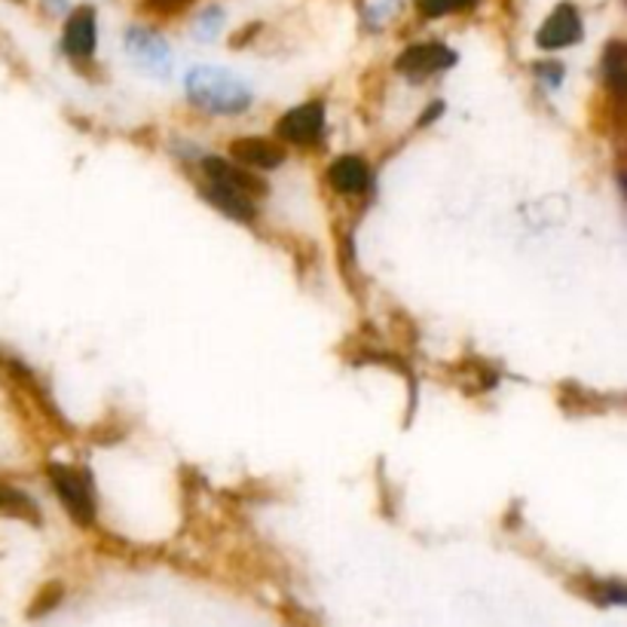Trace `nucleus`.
Segmentation results:
<instances>
[{
    "instance_id": "obj_1",
    "label": "nucleus",
    "mask_w": 627,
    "mask_h": 627,
    "mask_svg": "<svg viewBox=\"0 0 627 627\" xmlns=\"http://www.w3.org/2000/svg\"><path fill=\"white\" fill-rule=\"evenodd\" d=\"M187 95L212 114H239L251 104V90L224 68H193L187 74Z\"/></svg>"
},
{
    "instance_id": "obj_2",
    "label": "nucleus",
    "mask_w": 627,
    "mask_h": 627,
    "mask_svg": "<svg viewBox=\"0 0 627 627\" xmlns=\"http://www.w3.org/2000/svg\"><path fill=\"white\" fill-rule=\"evenodd\" d=\"M50 481L64 502L68 514L78 521L80 526H90L95 521V502H92V490L86 474L64 469V465H50Z\"/></svg>"
},
{
    "instance_id": "obj_3",
    "label": "nucleus",
    "mask_w": 627,
    "mask_h": 627,
    "mask_svg": "<svg viewBox=\"0 0 627 627\" xmlns=\"http://www.w3.org/2000/svg\"><path fill=\"white\" fill-rule=\"evenodd\" d=\"M453 62H456V52H450L444 43H417V47H408L398 55L395 68L404 78L425 80L448 71Z\"/></svg>"
},
{
    "instance_id": "obj_4",
    "label": "nucleus",
    "mask_w": 627,
    "mask_h": 627,
    "mask_svg": "<svg viewBox=\"0 0 627 627\" xmlns=\"http://www.w3.org/2000/svg\"><path fill=\"white\" fill-rule=\"evenodd\" d=\"M578 38H582V16L576 13L573 3H561L545 19V25L538 28L536 43L542 50H564V47H573Z\"/></svg>"
},
{
    "instance_id": "obj_5",
    "label": "nucleus",
    "mask_w": 627,
    "mask_h": 627,
    "mask_svg": "<svg viewBox=\"0 0 627 627\" xmlns=\"http://www.w3.org/2000/svg\"><path fill=\"white\" fill-rule=\"evenodd\" d=\"M321 129H325V107L319 102H309L295 107V111H288L279 120L276 132H279L282 142L312 144L321 135Z\"/></svg>"
},
{
    "instance_id": "obj_6",
    "label": "nucleus",
    "mask_w": 627,
    "mask_h": 627,
    "mask_svg": "<svg viewBox=\"0 0 627 627\" xmlns=\"http://www.w3.org/2000/svg\"><path fill=\"white\" fill-rule=\"evenodd\" d=\"M129 52H132V59L142 64L144 71L168 74V64H172L168 47L156 38V34H151V31L132 28V31H129Z\"/></svg>"
},
{
    "instance_id": "obj_7",
    "label": "nucleus",
    "mask_w": 627,
    "mask_h": 627,
    "mask_svg": "<svg viewBox=\"0 0 627 627\" xmlns=\"http://www.w3.org/2000/svg\"><path fill=\"white\" fill-rule=\"evenodd\" d=\"M230 156L248 168H276L282 166V147L267 138H236L230 144Z\"/></svg>"
},
{
    "instance_id": "obj_8",
    "label": "nucleus",
    "mask_w": 627,
    "mask_h": 627,
    "mask_svg": "<svg viewBox=\"0 0 627 627\" xmlns=\"http://www.w3.org/2000/svg\"><path fill=\"white\" fill-rule=\"evenodd\" d=\"M199 191H203L205 199L215 205V208H220L227 218H233V220L255 218V205H251V199H248L245 193L233 191V187H227V184H220V181H212V178H208V184H203Z\"/></svg>"
},
{
    "instance_id": "obj_9",
    "label": "nucleus",
    "mask_w": 627,
    "mask_h": 627,
    "mask_svg": "<svg viewBox=\"0 0 627 627\" xmlns=\"http://www.w3.org/2000/svg\"><path fill=\"white\" fill-rule=\"evenodd\" d=\"M64 50L74 59H86L95 52V13L90 7H80L78 13L68 19L64 28Z\"/></svg>"
},
{
    "instance_id": "obj_10",
    "label": "nucleus",
    "mask_w": 627,
    "mask_h": 627,
    "mask_svg": "<svg viewBox=\"0 0 627 627\" xmlns=\"http://www.w3.org/2000/svg\"><path fill=\"white\" fill-rule=\"evenodd\" d=\"M328 181H331L333 191L361 193L371 184V168H368V163L361 156H340V160L331 163Z\"/></svg>"
},
{
    "instance_id": "obj_11",
    "label": "nucleus",
    "mask_w": 627,
    "mask_h": 627,
    "mask_svg": "<svg viewBox=\"0 0 627 627\" xmlns=\"http://www.w3.org/2000/svg\"><path fill=\"white\" fill-rule=\"evenodd\" d=\"M205 175L212 181H220V184H227L233 191L245 193V196H251V193H264V181L251 175V172H245L243 166H233V163H224V160H205Z\"/></svg>"
},
{
    "instance_id": "obj_12",
    "label": "nucleus",
    "mask_w": 627,
    "mask_h": 627,
    "mask_svg": "<svg viewBox=\"0 0 627 627\" xmlns=\"http://www.w3.org/2000/svg\"><path fill=\"white\" fill-rule=\"evenodd\" d=\"M0 514H3V517H19V521H28V524H40V514L38 508H34V502L28 500L22 490L7 484H0Z\"/></svg>"
},
{
    "instance_id": "obj_13",
    "label": "nucleus",
    "mask_w": 627,
    "mask_h": 627,
    "mask_svg": "<svg viewBox=\"0 0 627 627\" xmlns=\"http://www.w3.org/2000/svg\"><path fill=\"white\" fill-rule=\"evenodd\" d=\"M603 71L613 83V90L621 92V86H625V47L621 43H613L609 52L603 55Z\"/></svg>"
},
{
    "instance_id": "obj_14",
    "label": "nucleus",
    "mask_w": 627,
    "mask_h": 627,
    "mask_svg": "<svg viewBox=\"0 0 627 627\" xmlns=\"http://www.w3.org/2000/svg\"><path fill=\"white\" fill-rule=\"evenodd\" d=\"M474 0H417V7H420V13L423 16H448V13H456V10H465V7H472Z\"/></svg>"
},
{
    "instance_id": "obj_15",
    "label": "nucleus",
    "mask_w": 627,
    "mask_h": 627,
    "mask_svg": "<svg viewBox=\"0 0 627 627\" xmlns=\"http://www.w3.org/2000/svg\"><path fill=\"white\" fill-rule=\"evenodd\" d=\"M59 600H62V585H59V582H52V585H47V588L40 590V597L34 600V606L28 609V615H31V618H38V615L50 613L52 606H55Z\"/></svg>"
},
{
    "instance_id": "obj_16",
    "label": "nucleus",
    "mask_w": 627,
    "mask_h": 627,
    "mask_svg": "<svg viewBox=\"0 0 627 627\" xmlns=\"http://www.w3.org/2000/svg\"><path fill=\"white\" fill-rule=\"evenodd\" d=\"M181 3H187V0H154L156 10H178Z\"/></svg>"
}]
</instances>
